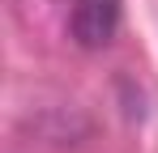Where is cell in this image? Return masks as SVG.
<instances>
[{
	"label": "cell",
	"instance_id": "cell-1",
	"mask_svg": "<svg viewBox=\"0 0 158 153\" xmlns=\"http://www.w3.org/2000/svg\"><path fill=\"white\" fill-rule=\"evenodd\" d=\"M124 17V0H73L69 4V34L85 51H103Z\"/></svg>",
	"mask_w": 158,
	"mask_h": 153
}]
</instances>
